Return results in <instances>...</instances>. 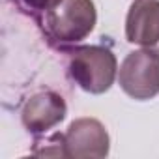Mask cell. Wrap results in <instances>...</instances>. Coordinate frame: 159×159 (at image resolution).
<instances>
[{
    "label": "cell",
    "instance_id": "1",
    "mask_svg": "<svg viewBox=\"0 0 159 159\" xmlns=\"http://www.w3.org/2000/svg\"><path fill=\"white\" fill-rule=\"evenodd\" d=\"M114 54L99 45L77 47L69 58V75L84 92L103 94L107 92L116 77Z\"/></svg>",
    "mask_w": 159,
    "mask_h": 159
},
{
    "label": "cell",
    "instance_id": "2",
    "mask_svg": "<svg viewBox=\"0 0 159 159\" xmlns=\"http://www.w3.org/2000/svg\"><path fill=\"white\" fill-rule=\"evenodd\" d=\"M98 13L92 0H62L45 11L43 25L51 39L58 43H77L96 26Z\"/></svg>",
    "mask_w": 159,
    "mask_h": 159
},
{
    "label": "cell",
    "instance_id": "3",
    "mask_svg": "<svg viewBox=\"0 0 159 159\" xmlns=\"http://www.w3.org/2000/svg\"><path fill=\"white\" fill-rule=\"evenodd\" d=\"M118 81L133 99L146 101L155 98L159 94V52L153 49L129 52L120 66Z\"/></svg>",
    "mask_w": 159,
    "mask_h": 159
},
{
    "label": "cell",
    "instance_id": "4",
    "mask_svg": "<svg viewBox=\"0 0 159 159\" xmlns=\"http://www.w3.org/2000/svg\"><path fill=\"white\" fill-rule=\"evenodd\" d=\"M109 133L105 125L96 118L75 120L64 135L66 157H105L109 153Z\"/></svg>",
    "mask_w": 159,
    "mask_h": 159
},
{
    "label": "cell",
    "instance_id": "5",
    "mask_svg": "<svg viewBox=\"0 0 159 159\" xmlns=\"http://www.w3.org/2000/svg\"><path fill=\"white\" fill-rule=\"evenodd\" d=\"M125 38L159 52V0H135L125 19Z\"/></svg>",
    "mask_w": 159,
    "mask_h": 159
},
{
    "label": "cell",
    "instance_id": "6",
    "mask_svg": "<svg viewBox=\"0 0 159 159\" xmlns=\"http://www.w3.org/2000/svg\"><path fill=\"white\" fill-rule=\"evenodd\" d=\"M67 107L56 92H39L26 99L21 111L25 127L30 133H45L66 118Z\"/></svg>",
    "mask_w": 159,
    "mask_h": 159
},
{
    "label": "cell",
    "instance_id": "7",
    "mask_svg": "<svg viewBox=\"0 0 159 159\" xmlns=\"http://www.w3.org/2000/svg\"><path fill=\"white\" fill-rule=\"evenodd\" d=\"M62 0H25V4L32 10H38V11H49L52 10L54 6H58Z\"/></svg>",
    "mask_w": 159,
    "mask_h": 159
}]
</instances>
